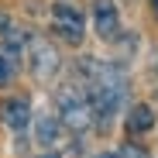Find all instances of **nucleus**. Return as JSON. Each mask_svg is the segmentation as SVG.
<instances>
[{
	"mask_svg": "<svg viewBox=\"0 0 158 158\" xmlns=\"http://www.w3.org/2000/svg\"><path fill=\"white\" fill-rule=\"evenodd\" d=\"M55 103L62 110V120L65 127L72 131H86L93 124V107H89V93H83L79 86H62L55 93Z\"/></svg>",
	"mask_w": 158,
	"mask_h": 158,
	"instance_id": "obj_1",
	"label": "nucleus"
},
{
	"mask_svg": "<svg viewBox=\"0 0 158 158\" xmlns=\"http://www.w3.org/2000/svg\"><path fill=\"white\" fill-rule=\"evenodd\" d=\"M52 17H55V31H59L69 45H79V41H83V14H79L72 4H55Z\"/></svg>",
	"mask_w": 158,
	"mask_h": 158,
	"instance_id": "obj_2",
	"label": "nucleus"
},
{
	"mask_svg": "<svg viewBox=\"0 0 158 158\" xmlns=\"http://www.w3.org/2000/svg\"><path fill=\"white\" fill-rule=\"evenodd\" d=\"M59 69V52L48 41H31V72L38 79H52Z\"/></svg>",
	"mask_w": 158,
	"mask_h": 158,
	"instance_id": "obj_3",
	"label": "nucleus"
},
{
	"mask_svg": "<svg viewBox=\"0 0 158 158\" xmlns=\"http://www.w3.org/2000/svg\"><path fill=\"white\" fill-rule=\"evenodd\" d=\"M120 28V17H117V7L110 0H96V35L100 38H114Z\"/></svg>",
	"mask_w": 158,
	"mask_h": 158,
	"instance_id": "obj_4",
	"label": "nucleus"
},
{
	"mask_svg": "<svg viewBox=\"0 0 158 158\" xmlns=\"http://www.w3.org/2000/svg\"><path fill=\"white\" fill-rule=\"evenodd\" d=\"M31 120V107H28V100H10L7 107H4V124L21 131V127H28Z\"/></svg>",
	"mask_w": 158,
	"mask_h": 158,
	"instance_id": "obj_5",
	"label": "nucleus"
},
{
	"mask_svg": "<svg viewBox=\"0 0 158 158\" xmlns=\"http://www.w3.org/2000/svg\"><path fill=\"white\" fill-rule=\"evenodd\" d=\"M151 124H155V114H151V107H134L131 110V117H127V127L134 131V134H144V131H151Z\"/></svg>",
	"mask_w": 158,
	"mask_h": 158,
	"instance_id": "obj_6",
	"label": "nucleus"
},
{
	"mask_svg": "<svg viewBox=\"0 0 158 158\" xmlns=\"http://www.w3.org/2000/svg\"><path fill=\"white\" fill-rule=\"evenodd\" d=\"M38 141H41V144H52V141H55V120H52V117H41V120H38Z\"/></svg>",
	"mask_w": 158,
	"mask_h": 158,
	"instance_id": "obj_7",
	"label": "nucleus"
},
{
	"mask_svg": "<svg viewBox=\"0 0 158 158\" xmlns=\"http://www.w3.org/2000/svg\"><path fill=\"white\" fill-rule=\"evenodd\" d=\"M117 158H148V155H144L138 144H124V148L117 151Z\"/></svg>",
	"mask_w": 158,
	"mask_h": 158,
	"instance_id": "obj_8",
	"label": "nucleus"
},
{
	"mask_svg": "<svg viewBox=\"0 0 158 158\" xmlns=\"http://www.w3.org/2000/svg\"><path fill=\"white\" fill-rule=\"evenodd\" d=\"M10 72H14V65H10V62H7L4 55H0V86H4L7 79H10Z\"/></svg>",
	"mask_w": 158,
	"mask_h": 158,
	"instance_id": "obj_9",
	"label": "nucleus"
},
{
	"mask_svg": "<svg viewBox=\"0 0 158 158\" xmlns=\"http://www.w3.org/2000/svg\"><path fill=\"white\" fill-rule=\"evenodd\" d=\"M0 28H10V21H7V14H0Z\"/></svg>",
	"mask_w": 158,
	"mask_h": 158,
	"instance_id": "obj_10",
	"label": "nucleus"
},
{
	"mask_svg": "<svg viewBox=\"0 0 158 158\" xmlns=\"http://www.w3.org/2000/svg\"><path fill=\"white\" fill-rule=\"evenodd\" d=\"M151 4H155V10H158V0H151Z\"/></svg>",
	"mask_w": 158,
	"mask_h": 158,
	"instance_id": "obj_11",
	"label": "nucleus"
},
{
	"mask_svg": "<svg viewBox=\"0 0 158 158\" xmlns=\"http://www.w3.org/2000/svg\"><path fill=\"white\" fill-rule=\"evenodd\" d=\"M45 158H55V155H45Z\"/></svg>",
	"mask_w": 158,
	"mask_h": 158,
	"instance_id": "obj_12",
	"label": "nucleus"
}]
</instances>
